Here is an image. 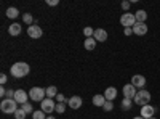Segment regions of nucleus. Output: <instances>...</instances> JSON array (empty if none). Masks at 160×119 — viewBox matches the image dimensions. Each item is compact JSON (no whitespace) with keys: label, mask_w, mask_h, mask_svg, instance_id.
Listing matches in <instances>:
<instances>
[{"label":"nucleus","mask_w":160,"mask_h":119,"mask_svg":"<svg viewBox=\"0 0 160 119\" xmlns=\"http://www.w3.org/2000/svg\"><path fill=\"white\" fill-rule=\"evenodd\" d=\"M31 73V66L28 63H24V61H18L11 66V69H10V74L13 77H16V79H21V77H26Z\"/></svg>","instance_id":"obj_1"},{"label":"nucleus","mask_w":160,"mask_h":119,"mask_svg":"<svg viewBox=\"0 0 160 119\" xmlns=\"http://www.w3.org/2000/svg\"><path fill=\"white\" fill-rule=\"evenodd\" d=\"M0 110L5 114H15V111L18 110V103L15 100H10V98H3L2 103H0Z\"/></svg>","instance_id":"obj_2"},{"label":"nucleus","mask_w":160,"mask_h":119,"mask_svg":"<svg viewBox=\"0 0 160 119\" xmlns=\"http://www.w3.org/2000/svg\"><path fill=\"white\" fill-rule=\"evenodd\" d=\"M133 101L136 105H139V106H146V105H149V101H151V94L148 90H138Z\"/></svg>","instance_id":"obj_3"},{"label":"nucleus","mask_w":160,"mask_h":119,"mask_svg":"<svg viewBox=\"0 0 160 119\" xmlns=\"http://www.w3.org/2000/svg\"><path fill=\"white\" fill-rule=\"evenodd\" d=\"M45 95H47V92L42 87H32L29 90V98L34 100V101H40V103H42L45 100Z\"/></svg>","instance_id":"obj_4"},{"label":"nucleus","mask_w":160,"mask_h":119,"mask_svg":"<svg viewBox=\"0 0 160 119\" xmlns=\"http://www.w3.org/2000/svg\"><path fill=\"white\" fill-rule=\"evenodd\" d=\"M120 24L123 26V28H133V26L136 24V18L133 13H123L122 16H120Z\"/></svg>","instance_id":"obj_5"},{"label":"nucleus","mask_w":160,"mask_h":119,"mask_svg":"<svg viewBox=\"0 0 160 119\" xmlns=\"http://www.w3.org/2000/svg\"><path fill=\"white\" fill-rule=\"evenodd\" d=\"M40 106H42V111H43V113L50 114V113L55 111V108H56V103L53 101L51 98H45L42 103H40Z\"/></svg>","instance_id":"obj_6"},{"label":"nucleus","mask_w":160,"mask_h":119,"mask_svg":"<svg viewBox=\"0 0 160 119\" xmlns=\"http://www.w3.org/2000/svg\"><path fill=\"white\" fill-rule=\"evenodd\" d=\"M123 98H130V100H133L136 97V87L133 85V84H127V85H123Z\"/></svg>","instance_id":"obj_7"},{"label":"nucleus","mask_w":160,"mask_h":119,"mask_svg":"<svg viewBox=\"0 0 160 119\" xmlns=\"http://www.w3.org/2000/svg\"><path fill=\"white\" fill-rule=\"evenodd\" d=\"M42 34H43V31H42L40 26L32 24V26H29V28H28V35L31 39H40V37H42Z\"/></svg>","instance_id":"obj_8"},{"label":"nucleus","mask_w":160,"mask_h":119,"mask_svg":"<svg viewBox=\"0 0 160 119\" xmlns=\"http://www.w3.org/2000/svg\"><path fill=\"white\" fill-rule=\"evenodd\" d=\"M28 98H29V94H26L24 90H15V98L13 100H15L18 105L22 106L24 103H28Z\"/></svg>","instance_id":"obj_9"},{"label":"nucleus","mask_w":160,"mask_h":119,"mask_svg":"<svg viewBox=\"0 0 160 119\" xmlns=\"http://www.w3.org/2000/svg\"><path fill=\"white\" fill-rule=\"evenodd\" d=\"M154 113H155V108L151 106V103H149V105H146V106H141L139 116H142L144 119H151V117H154Z\"/></svg>","instance_id":"obj_10"},{"label":"nucleus","mask_w":160,"mask_h":119,"mask_svg":"<svg viewBox=\"0 0 160 119\" xmlns=\"http://www.w3.org/2000/svg\"><path fill=\"white\" fill-rule=\"evenodd\" d=\"M130 84H133L136 89H142L146 85V77L142 74H135V76L131 77V82Z\"/></svg>","instance_id":"obj_11"},{"label":"nucleus","mask_w":160,"mask_h":119,"mask_svg":"<svg viewBox=\"0 0 160 119\" xmlns=\"http://www.w3.org/2000/svg\"><path fill=\"white\" fill-rule=\"evenodd\" d=\"M133 34L146 35V34H148V24H146V23H136L135 26H133Z\"/></svg>","instance_id":"obj_12"},{"label":"nucleus","mask_w":160,"mask_h":119,"mask_svg":"<svg viewBox=\"0 0 160 119\" xmlns=\"http://www.w3.org/2000/svg\"><path fill=\"white\" fill-rule=\"evenodd\" d=\"M93 39H95L96 42H106V41H108V32H106L104 29H95Z\"/></svg>","instance_id":"obj_13"},{"label":"nucleus","mask_w":160,"mask_h":119,"mask_svg":"<svg viewBox=\"0 0 160 119\" xmlns=\"http://www.w3.org/2000/svg\"><path fill=\"white\" fill-rule=\"evenodd\" d=\"M66 103H68L69 105V108H72V110H78L80 106H82V98H80V97H71L68 101H66Z\"/></svg>","instance_id":"obj_14"},{"label":"nucleus","mask_w":160,"mask_h":119,"mask_svg":"<svg viewBox=\"0 0 160 119\" xmlns=\"http://www.w3.org/2000/svg\"><path fill=\"white\" fill-rule=\"evenodd\" d=\"M102 95L106 97V100H108V101H114L115 97H117V89L115 87H108V89L104 90Z\"/></svg>","instance_id":"obj_15"},{"label":"nucleus","mask_w":160,"mask_h":119,"mask_svg":"<svg viewBox=\"0 0 160 119\" xmlns=\"http://www.w3.org/2000/svg\"><path fill=\"white\" fill-rule=\"evenodd\" d=\"M8 32H10V35H19L21 34V24L13 23L10 28H8Z\"/></svg>","instance_id":"obj_16"},{"label":"nucleus","mask_w":160,"mask_h":119,"mask_svg":"<svg viewBox=\"0 0 160 119\" xmlns=\"http://www.w3.org/2000/svg\"><path fill=\"white\" fill-rule=\"evenodd\" d=\"M83 47L87 48V50H95L96 48V41L93 37H88V39H85V42H83Z\"/></svg>","instance_id":"obj_17"},{"label":"nucleus","mask_w":160,"mask_h":119,"mask_svg":"<svg viewBox=\"0 0 160 119\" xmlns=\"http://www.w3.org/2000/svg\"><path fill=\"white\" fill-rule=\"evenodd\" d=\"M135 18H136V23H146V19H148V13H146L144 10H138L135 13Z\"/></svg>","instance_id":"obj_18"},{"label":"nucleus","mask_w":160,"mask_h":119,"mask_svg":"<svg viewBox=\"0 0 160 119\" xmlns=\"http://www.w3.org/2000/svg\"><path fill=\"white\" fill-rule=\"evenodd\" d=\"M106 101H108V100H106L104 95H95V97H93V105H95V106H104Z\"/></svg>","instance_id":"obj_19"},{"label":"nucleus","mask_w":160,"mask_h":119,"mask_svg":"<svg viewBox=\"0 0 160 119\" xmlns=\"http://www.w3.org/2000/svg\"><path fill=\"white\" fill-rule=\"evenodd\" d=\"M45 92H47V98H53V97L56 98V95H58V89H56L55 85L47 87V89H45Z\"/></svg>","instance_id":"obj_20"},{"label":"nucleus","mask_w":160,"mask_h":119,"mask_svg":"<svg viewBox=\"0 0 160 119\" xmlns=\"http://www.w3.org/2000/svg\"><path fill=\"white\" fill-rule=\"evenodd\" d=\"M7 16H8V18H11V19L18 18V16H19V11H18V8H15V7H10V8L7 10Z\"/></svg>","instance_id":"obj_21"},{"label":"nucleus","mask_w":160,"mask_h":119,"mask_svg":"<svg viewBox=\"0 0 160 119\" xmlns=\"http://www.w3.org/2000/svg\"><path fill=\"white\" fill-rule=\"evenodd\" d=\"M47 113H43L42 110H38V111H34L32 113V119H47V116H45Z\"/></svg>","instance_id":"obj_22"},{"label":"nucleus","mask_w":160,"mask_h":119,"mask_svg":"<svg viewBox=\"0 0 160 119\" xmlns=\"http://www.w3.org/2000/svg\"><path fill=\"white\" fill-rule=\"evenodd\" d=\"M131 105H133V100H130V98H123V101H122V108H123L125 111H128V110L131 108Z\"/></svg>","instance_id":"obj_23"},{"label":"nucleus","mask_w":160,"mask_h":119,"mask_svg":"<svg viewBox=\"0 0 160 119\" xmlns=\"http://www.w3.org/2000/svg\"><path fill=\"white\" fill-rule=\"evenodd\" d=\"M22 21H24L26 24L32 26V23H34V18H32V15H31V13H26V15H22Z\"/></svg>","instance_id":"obj_24"},{"label":"nucleus","mask_w":160,"mask_h":119,"mask_svg":"<svg viewBox=\"0 0 160 119\" xmlns=\"http://www.w3.org/2000/svg\"><path fill=\"white\" fill-rule=\"evenodd\" d=\"M15 119H26V111L22 108H18L15 111Z\"/></svg>","instance_id":"obj_25"},{"label":"nucleus","mask_w":160,"mask_h":119,"mask_svg":"<svg viewBox=\"0 0 160 119\" xmlns=\"http://www.w3.org/2000/svg\"><path fill=\"white\" fill-rule=\"evenodd\" d=\"M93 34H95V29L90 28V26H87V28L83 29V35L88 39V37H93Z\"/></svg>","instance_id":"obj_26"},{"label":"nucleus","mask_w":160,"mask_h":119,"mask_svg":"<svg viewBox=\"0 0 160 119\" xmlns=\"http://www.w3.org/2000/svg\"><path fill=\"white\" fill-rule=\"evenodd\" d=\"M55 111H56V113H59V114H62V113L66 111V103H56Z\"/></svg>","instance_id":"obj_27"},{"label":"nucleus","mask_w":160,"mask_h":119,"mask_svg":"<svg viewBox=\"0 0 160 119\" xmlns=\"http://www.w3.org/2000/svg\"><path fill=\"white\" fill-rule=\"evenodd\" d=\"M21 108H22V110L26 111V114H29V113H34V110H32V105H31V103H24Z\"/></svg>","instance_id":"obj_28"},{"label":"nucleus","mask_w":160,"mask_h":119,"mask_svg":"<svg viewBox=\"0 0 160 119\" xmlns=\"http://www.w3.org/2000/svg\"><path fill=\"white\" fill-rule=\"evenodd\" d=\"M102 110H104V111H112V110H114V103H112V101H106L104 106H102Z\"/></svg>","instance_id":"obj_29"},{"label":"nucleus","mask_w":160,"mask_h":119,"mask_svg":"<svg viewBox=\"0 0 160 119\" xmlns=\"http://www.w3.org/2000/svg\"><path fill=\"white\" fill-rule=\"evenodd\" d=\"M56 101H58V103H66L68 100H66V97H64L62 94H58V95H56Z\"/></svg>","instance_id":"obj_30"},{"label":"nucleus","mask_w":160,"mask_h":119,"mask_svg":"<svg viewBox=\"0 0 160 119\" xmlns=\"http://www.w3.org/2000/svg\"><path fill=\"white\" fill-rule=\"evenodd\" d=\"M7 81H8V76L2 73V74H0V82H2V85H5V84H7Z\"/></svg>","instance_id":"obj_31"},{"label":"nucleus","mask_w":160,"mask_h":119,"mask_svg":"<svg viewBox=\"0 0 160 119\" xmlns=\"http://www.w3.org/2000/svg\"><path fill=\"white\" fill-rule=\"evenodd\" d=\"M59 3V0H47V5L48 7H56Z\"/></svg>","instance_id":"obj_32"},{"label":"nucleus","mask_w":160,"mask_h":119,"mask_svg":"<svg viewBox=\"0 0 160 119\" xmlns=\"http://www.w3.org/2000/svg\"><path fill=\"white\" fill-rule=\"evenodd\" d=\"M0 97H2V100L7 97V89L5 87H0Z\"/></svg>","instance_id":"obj_33"},{"label":"nucleus","mask_w":160,"mask_h":119,"mask_svg":"<svg viewBox=\"0 0 160 119\" xmlns=\"http://www.w3.org/2000/svg\"><path fill=\"white\" fill-rule=\"evenodd\" d=\"M123 34L125 35H131L133 34V28H123Z\"/></svg>","instance_id":"obj_34"},{"label":"nucleus","mask_w":160,"mask_h":119,"mask_svg":"<svg viewBox=\"0 0 160 119\" xmlns=\"http://www.w3.org/2000/svg\"><path fill=\"white\" fill-rule=\"evenodd\" d=\"M130 5H131V2H122V8H123V11H127V10L130 8Z\"/></svg>","instance_id":"obj_35"},{"label":"nucleus","mask_w":160,"mask_h":119,"mask_svg":"<svg viewBox=\"0 0 160 119\" xmlns=\"http://www.w3.org/2000/svg\"><path fill=\"white\" fill-rule=\"evenodd\" d=\"M133 119H144L142 116H136V117H133Z\"/></svg>","instance_id":"obj_36"},{"label":"nucleus","mask_w":160,"mask_h":119,"mask_svg":"<svg viewBox=\"0 0 160 119\" xmlns=\"http://www.w3.org/2000/svg\"><path fill=\"white\" fill-rule=\"evenodd\" d=\"M47 119H55V116H47Z\"/></svg>","instance_id":"obj_37"},{"label":"nucleus","mask_w":160,"mask_h":119,"mask_svg":"<svg viewBox=\"0 0 160 119\" xmlns=\"http://www.w3.org/2000/svg\"><path fill=\"white\" fill-rule=\"evenodd\" d=\"M151 119H157V117H151Z\"/></svg>","instance_id":"obj_38"}]
</instances>
